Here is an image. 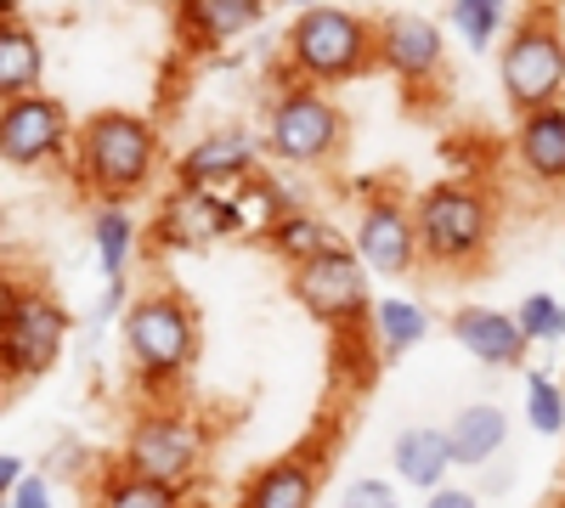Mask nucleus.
<instances>
[{"label":"nucleus","mask_w":565,"mask_h":508,"mask_svg":"<svg viewBox=\"0 0 565 508\" xmlns=\"http://www.w3.org/2000/svg\"><path fill=\"white\" fill-rule=\"evenodd\" d=\"M90 508H186V491L181 486H164V480H148L125 464H114L103 480H97V497Z\"/></svg>","instance_id":"nucleus-24"},{"label":"nucleus","mask_w":565,"mask_h":508,"mask_svg":"<svg viewBox=\"0 0 565 508\" xmlns=\"http://www.w3.org/2000/svg\"><path fill=\"white\" fill-rule=\"evenodd\" d=\"M498 85L514 114L554 108L565 97V29L548 7H532L514 18L498 45Z\"/></svg>","instance_id":"nucleus-5"},{"label":"nucleus","mask_w":565,"mask_h":508,"mask_svg":"<svg viewBox=\"0 0 565 508\" xmlns=\"http://www.w3.org/2000/svg\"><path fill=\"white\" fill-rule=\"evenodd\" d=\"M317 486H322V446L311 441L300 452L271 457L266 469H255L238 508H317Z\"/></svg>","instance_id":"nucleus-17"},{"label":"nucleus","mask_w":565,"mask_h":508,"mask_svg":"<svg viewBox=\"0 0 565 508\" xmlns=\"http://www.w3.org/2000/svg\"><path fill=\"white\" fill-rule=\"evenodd\" d=\"M418 226V260L430 271H463L476 266L492 244L498 204L481 181H436L430 193L413 204Z\"/></svg>","instance_id":"nucleus-4"},{"label":"nucleus","mask_w":565,"mask_h":508,"mask_svg":"<svg viewBox=\"0 0 565 508\" xmlns=\"http://www.w3.org/2000/svg\"><path fill=\"white\" fill-rule=\"evenodd\" d=\"M45 79V45L23 18H0V102L29 97Z\"/></svg>","instance_id":"nucleus-21"},{"label":"nucleus","mask_w":565,"mask_h":508,"mask_svg":"<svg viewBox=\"0 0 565 508\" xmlns=\"http://www.w3.org/2000/svg\"><path fill=\"white\" fill-rule=\"evenodd\" d=\"M74 316L45 289H7L0 283V374L40 379L63 361Z\"/></svg>","instance_id":"nucleus-7"},{"label":"nucleus","mask_w":565,"mask_h":508,"mask_svg":"<svg viewBox=\"0 0 565 508\" xmlns=\"http://www.w3.org/2000/svg\"><path fill=\"white\" fill-rule=\"evenodd\" d=\"M537 7H554V0H537Z\"/></svg>","instance_id":"nucleus-36"},{"label":"nucleus","mask_w":565,"mask_h":508,"mask_svg":"<svg viewBox=\"0 0 565 508\" xmlns=\"http://www.w3.org/2000/svg\"><path fill=\"white\" fill-rule=\"evenodd\" d=\"M119 339H125V361H130V374L141 385H181L186 374H193V361H199V311L186 305V294L175 289H148V294H136L119 316Z\"/></svg>","instance_id":"nucleus-2"},{"label":"nucleus","mask_w":565,"mask_h":508,"mask_svg":"<svg viewBox=\"0 0 565 508\" xmlns=\"http://www.w3.org/2000/svg\"><path fill=\"white\" fill-rule=\"evenodd\" d=\"M452 18V34L469 45V52H492V45H503L509 34V0H452L447 7Z\"/></svg>","instance_id":"nucleus-26"},{"label":"nucleus","mask_w":565,"mask_h":508,"mask_svg":"<svg viewBox=\"0 0 565 508\" xmlns=\"http://www.w3.org/2000/svg\"><path fill=\"white\" fill-rule=\"evenodd\" d=\"M559 502H565V464H559Z\"/></svg>","instance_id":"nucleus-34"},{"label":"nucleus","mask_w":565,"mask_h":508,"mask_svg":"<svg viewBox=\"0 0 565 508\" xmlns=\"http://www.w3.org/2000/svg\"><path fill=\"white\" fill-rule=\"evenodd\" d=\"M509 159L532 187L565 193V102L521 114V125L509 136Z\"/></svg>","instance_id":"nucleus-15"},{"label":"nucleus","mask_w":565,"mask_h":508,"mask_svg":"<svg viewBox=\"0 0 565 508\" xmlns=\"http://www.w3.org/2000/svg\"><path fill=\"white\" fill-rule=\"evenodd\" d=\"M0 226H7V204H0Z\"/></svg>","instance_id":"nucleus-35"},{"label":"nucleus","mask_w":565,"mask_h":508,"mask_svg":"<svg viewBox=\"0 0 565 508\" xmlns=\"http://www.w3.org/2000/svg\"><path fill=\"white\" fill-rule=\"evenodd\" d=\"M514 322H521L526 345H559L565 339V300L537 289V294H526L521 305H514Z\"/></svg>","instance_id":"nucleus-27"},{"label":"nucleus","mask_w":565,"mask_h":508,"mask_svg":"<svg viewBox=\"0 0 565 508\" xmlns=\"http://www.w3.org/2000/svg\"><path fill=\"white\" fill-rule=\"evenodd\" d=\"M340 508H402V491H396L391 480L362 475V480H351V486L340 491Z\"/></svg>","instance_id":"nucleus-29"},{"label":"nucleus","mask_w":565,"mask_h":508,"mask_svg":"<svg viewBox=\"0 0 565 508\" xmlns=\"http://www.w3.org/2000/svg\"><path fill=\"white\" fill-rule=\"evenodd\" d=\"M373 68V23L351 7H311L295 12L289 34H282V79H306V85H351Z\"/></svg>","instance_id":"nucleus-3"},{"label":"nucleus","mask_w":565,"mask_h":508,"mask_svg":"<svg viewBox=\"0 0 565 508\" xmlns=\"http://www.w3.org/2000/svg\"><path fill=\"white\" fill-rule=\"evenodd\" d=\"M68 159H74V175L85 193H97L103 204H125V198H141L153 187L164 148H159V130L148 114L103 108V114L79 119Z\"/></svg>","instance_id":"nucleus-1"},{"label":"nucleus","mask_w":565,"mask_h":508,"mask_svg":"<svg viewBox=\"0 0 565 508\" xmlns=\"http://www.w3.org/2000/svg\"><path fill=\"white\" fill-rule=\"evenodd\" d=\"M90 249H97V266H103L108 283H125V266L136 255V220H130V209L103 204L97 215H90Z\"/></svg>","instance_id":"nucleus-25"},{"label":"nucleus","mask_w":565,"mask_h":508,"mask_svg":"<svg viewBox=\"0 0 565 508\" xmlns=\"http://www.w3.org/2000/svg\"><path fill=\"white\" fill-rule=\"evenodd\" d=\"M282 7H295V12H311V7H328V0H282Z\"/></svg>","instance_id":"nucleus-33"},{"label":"nucleus","mask_w":565,"mask_h":508,"mask_svg":"<svg viewBox=\"0 0 565 508\" xmlns=\"http://www.w3.org/2000/svg\"><path fill=\"white\" fill-rule=\"evenodd\" d=\"M441 63H447V34L424 12H391V18L373 23V68H385L407 90L436 85Z\"/></svg>","instance_id":"nucleus-12"},{"label":"nucleus","mask_w":565,"mask_h":508,"mask_svg":"<svg viewBox=\"0 0 565 508\" xmlns=\"http://www.w3.org/2000/svg\"><path fill=\"white\" fill-rule=\"evenodd\" d=\"M260 148H266L277 164L317 170V164H328V159L345 148V108L328 97L322 85L289 79V85L271 97V108H266Z\"/></svg>","instance_id":"nucleus-6"},{"label":"nucleus","mask_w":565,"mask_h":508,"mask_svg":"<svg viewBox=\"0 0 565 508\" xmlns=\"http://www.w3.org/2000/svg\"><path fill=\"white\" fill-rule=\"evenodd\" d=\"M391 469H396V480H407L413 491L447 486V469H452L447 430H436V424H407V430H396V441H391Z\"/></svg>","instance_id":"nucleus-20"},{"label":"nucleus","mask_w":565,"mask_h":508,"mask_svg":"<svg viewBox=\"0 0 565 508\" xmlns=\"http://www.w3.org/2000/svg\"><path fill=\"white\" fill-rule=\"evenodd\" d=\"M526 424L532 435H565V390L548 374H526Z\"/></svg>","instance_id":"nucleus-28"},{"label":"nucleus","mask_w":565,"mask_h":508,"mask_svg":"<svg viewBox=\"0 0 565 508\" xmlns=\"http://www.w3.org/2000/svg\"><path fill=\"white\" fill-rule=\"evenodd\" d=\"M367 277H373V271L362 266V255L345 249V244H334V249H322V255H311L306 266L289 271V294L300 300L306 316L322 322V328L345 334V328H356V322L373 316Z\"/></svg>","instance_id":"nucleus-9"},{"label":"nucleus","mask_w":565,"mask_h":508,"mask_svg":"<svg viewBox=\"0 0 565 508\" xmlns=\"http://www.w3.org/2000/svg\"><path fill=\"white\" fill-rule=\"evenodd\" d=\"M373 339H380L385 356H407L418 350L424 339H430V311H424L418 300L407 294H385V300H373Z\"/></svg>","instance_id":"nucleus-22"},{"label":"nucleus","mask_w":565,"mask_h":508,"mask_svg":"<svg viewBox=\"0 0 565 508\" xmlns=\"http://www.w3.org/2000/svg\"><path fill=\"white\" fill-rule=\"evenodd\" d=\"M351 249L362 255V266L373 277H407L418 260V226H413V209L402 198H367L362 215H356V238Z\"/></svg>","instance_id":"nucleus-13"},{"label":"nucleus","mask_w":565,"mask_h":508,"mask_svg":"<svg viewBox=\"0 0 565 508\" xmlns=\"http://www.w3.org/2000/svg\"><path fill=\"white\" fill-rule=\"evenodd\" d=\"M255 136L244 125H221L210 136H199L193 148L175 159V181L181 187H210V193H238L244 181H255Z\"/></svg>","instance_id":"nucleus-14"},{"label":"nucleus","mask_w":565,"mask_h":508,"mask_svg":"<svg viewBox=\"0 0 565 508\" xmlns=\"http://www.w3.org/2000/svg\"><path fill=\"white\" fill-rule=\"evenodd\" d=\"M447 334L476 356L481 367H521L526 361V334H521V322H514V311H498V305H458L447 316Z\"/></svg>","instance_id":"nucleus-16"},{"label":"nucleus","mask_w":565,"mask_h":508,"mask_svg":"<svg viewBox=\"0 0 565 508\" xmlns=\"http://www.w3.org/2000/svg\"><path fill=\"white\" fill-rule=\"evenodd\" d=\"M447 430V446H452V464L458 469H487L492 457H503L509 446V412L498 401H469L452 412V424Z\"/></svg>","instance_id":"nucleus-19"},{"label":"nucleus","mask_w":565,"mask_h":508,"mask_svg":"<svg viewBox=\"0 0 565 508\" xmlns=\"http://www.w3.org/2000/svg\"><path fill=\"white\" fill-rule=\"evenodd\" d=\"M266 244H271V255L282 260V266H306L311 255H322V249H334V233H328V220L317 215V209H282L271 226H266Z\"/></svg>","instance_id":"nucleus-23"},{"label":"nucleus","mask_w":565,"mask_h":508,"mask_svg":"<svg viewBox=\"0 0 565 508\" xmlns=\"http://www.w3.org/2000/svg\"><path fill=\"white\" fill-rule=\"evenodd\" d=\"M424 508H481V497L469 486H436V491H424Z\"/></svg>","instance_id":"nucleus-31"},{"label":"nucleus","mask_w":565,"mask_h":508,"mask_svg":"<svg viewBox=\"0 0 565 508\" xmlns=\"http://www.w3.org/2000/svg\"><path fill=\"white\" fill-rule=\"evenodd\" d=\"M204 457H210V435H204V424L193 419V412L148 407V412H136V419H130L119 464L136 469V475H148V480H164V486L186 491L199 480Z\"/></svg>","instance_id":"nucleus-8"},{"label":"nucleus","mask_w":565,"mask_h":508,"mask_svg":"<svg viewBox=\"0 0 565 508\" xmlns=\"http://www.w3.org/2000/svg\"><path fill=\"white\" fill-rule=\"evenodd\" d=\"M23 475H29V464H23V457H18V452H0V508L12 502V491L23 486Z\"/></svg>","instance_id":"nucleus-32"},{"label":"nucleus","mask_w":565,"mask_h":508,"mask_svg":"<svg viewBox=\"0 0 565 508\" xmlns=\"http://www.w3.org/2000/svg\"><path fill=\"white\" fill-rule=\"evenodd\" d=\"M260 18H266V0H175V29L199 52L238 45L249 29H260Z\"/></svg>","instance_id":"nucleus-18"},{"label":"nucleus","mask_w":565,"mask_h":508,"mask_svg":"<svg viewBox=\"0 0 565 508\" xmlns=\"http://www.w3.org/2000/svg\"><path fill=\"white\" fill-rule=\"evenodd\" d=\"M74 114L52 90H29V97L0 102V164L12 170H45L63 153H74Z\"/></svg>","instance_id":"nucleus-10"},{"label":"nucleus","mask_w":565,"mask_h":508,"mask_svg":"<svg viewBox=\"0 0 565 508\" xmlns=\"http://www.w3.org/2000/svg\"><path fill=\"white\" fill-rule=\"evenodd\" d=\"M244 226V198L238 193H210V187H181L164 198L159 220H153V244L159 249H210L221 238H232Z\"/></svg>","instance_id":"nucleus-11"},{"label":"nucleus","mask_w":565,"mask_h":508,"mask_svg":"<svg viewBox=\"0 0 565 508\" xmlns=\"http://www.w3.org/2000/svg\"><path fill=\"white\" fill-rule=\"evenodd\" d=\"M7 508H57L52 480H45V475H23V486L12 491V502H7Z\"/></svg>","instance_id":"nucleus-30"}]
</instances>
